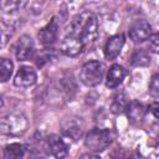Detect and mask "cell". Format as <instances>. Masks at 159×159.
Wrapping results in <instances>:
<instances>
[{"instance_id":"15","label":"cell","mask_w":159,"mask_h":159,"mask_svg":"<svg viewBox=\"0 0 159 159\" xmlns=\"http://www.w3.org/2000/svg\"><path fill=\"white\" fill-rule=\"evenodd\" d=\"M149 63H150V56L143 48L135 50L132 53V56H130V65L132 66H135V67H145Z\"/></svg>"},{"instance_id":"12","label":"cell","mask_w":159,"mask_h":159,"mask_svg":"<svg viewBox=\"0 0 159 159\" xmlns=\"http://www.w3.org/2000/svg\"><path fill=\"white\" fill-rule=\"evenodd\" d=\"M82 129H83V123L81 118H70L62 124L63 135L72 140H77L81 137Z\"/></svg>"},{"instance_id":"3","label":"cell","mask_w":159,"mask_h":159,"mask_svg":"<svg viewBox=\"0 0 159 159\" xmlns=\"http://www.w3.org/2000/svg\"><path fill=\"white\" fill-rule=\"evenodd\" d=\"M104 75V65L99 61L86 62L80 71V80L87 87H94L101 83Z\"/></svg>"},{"instance_id":"19","label":"cell","mask_w":159,"mask_h":159,"mask_svg":"<svg viewBox=\"0 0 159 159\" xmlns=\"http://www.w3.org/2000/svg\"><path fill=\"white\" fill-rule=\"evenodd\" d=\"M0 72H1V82H6L10 77H11V73H12V68H14V65L10 60L7 58H1V67H0Z\"/></svg>"},{"instance_id":"22","label":"cell","mask_w":159,"mask_h":159,"mask_svg":"<svg viewBox=\"0 0 159 159\" xmlns=\"http://www.w3.org/2000/svg\"><path fill=\"white\" fill-rule=\"evenodd\" d=\"M149 109H150V112L153 113V116H154L157 119H159V103H158V102L152 103L150 107H149Z\"/></svg>"},{"instance_id":"18","label":"cell","mask_w":159,"mask_h":159,"mask_svg":"<svg viewBox=\"0 0 159 159\" xmlns=\"http://www.w3.org/2000/svg\"><path fill=\"white\" fill-rule=\"evenodd\" d=\"M127 106H128V101H127L125 94L119 93L114 97V99L112 102V106H111V111L116 114H119V113H122L123 111L127 109Z\"/></svg>"},{"instance_id":"9","label":"cell","mask_w":159,"mask_h":159,"mask_svg":"<svg viewBox=\"0 0 159 159\" xmlns=\"http://www.w3.org/2000/svg\"><path fill=\"white\" fill-rule=\"evenodd\" d=\"M58 20L57 17H53L45 27H42L39 31V39L43 46H51L55 43L57 40V34H58Z\"/></svg>"},{"instance_id":"8","label":"cell","mask_w":159,"mask_h":159,"mask_svg":"<svg viewBox=\"0 0 159 159\" xmlns=\"http://www.w3.org/2000/svg\"><path fill=\"white\" fill-rule=\"evenodd\" d=\"M35 53L34 40L29 35H22L15 45V56L19 61L30 60Z\"/></svg>"},{"instance_id":"7","label":"cell","mask_w":159,"mask_h":159,"mask_svg":"<svg viewBox=\"0 0 159 159\" xmlns=\"http://www.w3.org/2000/svg\"><path fill=\"white\" fill-rule=\"evenodd\" d=\"M45 149L47 150L48 154H51L55 158H65L67 157V145L63 142L62 138H60L56 134H51L45 139Z\"/></svg>"},{"instance_id":"6","label":"cell","mask_w":159,"mask_h":159,"mask_svg":"<svg viewBox=\"0 0 159 159\" xmlns=\"http://www.w3.org/2000/svg\"><path fill=\"white\" fill-rule=\"evenodd\" d=\"M83 47H84V43L82 39L78 35L70 32L63 37L60 50L63 55L68 57H75V56H78L83 51Z\"/></svg>"},{"instance_id":"5","label":"cell","mask_w":159,"mask_h":159,"mask_svg":"<svg viewBox=\"0 0 159 159\" xmlns=\"http://www.w3.org/2000/svg\"><path fill=\"white\" fill-rule=\"evenodd\" d=\"M128 35H129V39L133 42H135V43L143 42V41L148 40L150 37L152 26L147 20H143V19L134 20L129 26Z\"/></svg>"},{"instance_id":"14","label":"cell","mask_w":159,"mask_h":159,"mask_svg":"<svg viewBox=\"0 0 159 159\" xmlns=\"http://www.w3.org/2000/svg\"><path fill=\"white\" fill-rule=\"evenodd\" d=\"M125 111H127V116L132 123L140 122L145 114V107L138 101H133V102L128 103Z\"/></svg>"},{"instance_id":"13","label":"cell","mask_w":159,"mask_h":159,"mask_svg":"<svg viewBox=\"0 0 159 159\" xmlns=\"http://www.w3.org/2000/svg\"><path fill=\"white\" fill-rule=\"evenodd\" d=\"M124 76H125V70L122 66H119V65L111 66V68L107 73L106 86L109 88H114V87L119 86L122 83V81L124 80Z\"/></svg>"},{"instance_id":"1","label":"cell","mask_w":159,"mask_h":159,"mask_svg":"<svg viewBox=\"0 0 159 159\" xmlns=\"http://www.w3.org/2000/svg\"><path fill=\"white\" fill-rule=\"evenodd\" d=\"M98 29H99V25L96 15L89 14L87 17L78 15L73 19L70 32L78 35L82 39L84 46H87L96 41L98 36Z\"/></svg>"},{"instance_id":"21","label":"cell","mask_w":159,"mask_h":159,"mask_svg":"<svg viewBox=\"0 0 159 159\" xmlns=\"http://www.w3.org/2000/svg\"><path fill=\"white\" fill-rule=\"evenodd\" d=\"M149 47L153 52L159 53V32L150 35L149 37Z\"/></svg>"},{"instance_id":"16","label":"cell","mask_w":159,"mask_h":159,"mask_svg":"<svg viewBox=\"0 0 159 159\" xmlns=\"http://www.w3.org/2000/svg\"><path fill=\"white\" fill-rule=\"evenodd\" d=\"M25 145L20 143H12L5 147L4 149V158L5 159H17L24 157L25 154Z\"/></svg>"},{"instance_id":"4","label":"cell","mask_w":159,"mask_h":159,"mask_svg":"<svg viewBox=\"0 0 159 159\" xmlns=\"http://www.w3.org/2000/svg\"><path fill=\"white\" fill-rule=\"evenodd\" d=\"M27 128V120L22 114H9L1 120L2 133L6 134H21Z\"/></svg>"},{"instance_id":"10","label":"cell","mask_w":159,"mask_h":159,"mask_svg":"<svg viewBox=\"0 0 159 159\" xmlns=\"http://www.w3.org/2000/svg\"><path fill=\"white\" fill-rule=\"evenodd\" d=\"M36 72L30 66H21L14 78V84L16 87H30L36 82Z\"/></svg>"},{"instance_id":"11","label":"cell","mask_w":159,"mask_h":159,"mask_svg":"<svg viewBox=\"0 0 159 159\" xmlns=\"http://www.w3.org/2000/svg\"><path fill=\"white\" fill-rule=\"evenodd\" d=\"M124 45V36L122 34H117L111 36L104 45V56L107 60H114L122 51Z\"/></svg>"},{"instance_id":"2","label":"cell","mask_w":159,"mask_h":159,"mask_svg":"<svg viewBox=\"0 0 159 159\" xmlns=\"http://www.w3.org/2000/svg\"><path fill=\"white\" fill-rule=\"evenodd\" d=\"M113 140V134L107 128H93L84 139V145L89 152L101 153L106 150Z\"/></svg>"},{"instance_id":"20","label":"cell","mask_w":159,"mask_h":159,"mask_svg":"<svg viewBox=\"0 0 159 159\" xmlns=\"http://www.w3.org/2000/svg\"><path fill=\"white\" fill-rule=\"evenodd\" d=\"M149 93L154 98H159V73H155L149 81Z\"/></svg>"},{"instance_id":"17","label":"cell","mask_w":159,"mask_h":159,"mask_svg":"<svg viewBox=\"0 0 159 159\" xmlns=\"http://www.w3.org/2000/svg\"><path fill=\"white\" fill-rule=\"evenodd\" d=\"M0 2H1L2 12L11 14L24 9L27 4V0H0Z\"/></svg>"}]
</instances>
